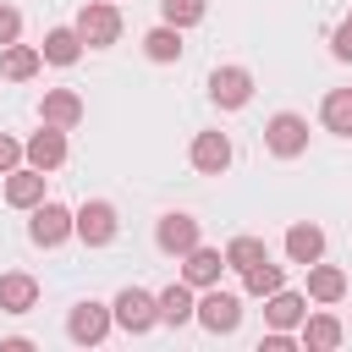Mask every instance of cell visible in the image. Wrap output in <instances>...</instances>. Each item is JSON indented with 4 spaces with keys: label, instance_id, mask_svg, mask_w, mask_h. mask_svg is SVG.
Wrapping results in <instances>:
<instances>
[{
    "label": "cell",
    "instance_id": "cell-15",
    "mask_svg": "<svg viewBox=\"0 0 352 352\" xmlns=\"http://www.w3.org/2000/svg\"><path fill=\"white\" fill-rule=\"evenodd\" d=\"M38 302V280L28 270H6L0 275V314H33Z\"/></svg>",
    "mask_w": 352,
    "mask_h": 352
},
{
    "label": "cell",
    "instance_id": "cell-19",
    "mask_svg": "<svg viewBox=\"0 0 352 352\" xmlns=\"http://www.w3.org/2000/svg\"><path fill=\"white\" fill-rule=\"evenodd\" d=\"M187 319H198V302H192V286L187 280H176V286H165L160 292V324H187Z\"/></svg>",
    "mask_w": 352,
    "mask_h": 352
},
{
    "label": "cell",
    "instance_id": "cell-20",
    "mask_svg": "<svg viewBox=\"0 0 352 352\" xmlns=\"http://www.w3.org/2000/svg\"><path fill=\"white\" fill-rule=\"evenodd\" d=\"M319 121H324V132L352 138V88H330V94L319 99Z\"/></svg>",
    "mask_w": 352,
    "mask_h": 352
},
{
    "label": "cell",
    "instance_id": "cell-23",
    "mask_svg": "<svg viewBox=\"0 0 352 352\" xmlns=\"http://www.w3.org/2000/svg\"><path fill=\"white\" fill-rule=\"evenodd\" d=\"M38 66H44V50H33V44H22V38L0 50V72H6L11 82H28V77H33Z\"/></svg>",
    "mask_w": 352,
    "mask_h": 352
},
{
    "label": "cell",
    "instance_id": "cell-3",
    "mask_svg": "<svg viewBox=\"0 0 352 352\" xmlns=\"http://www.w3.org/2000/svg\"><path fill=\"white\" fill-rule=\"evenodd\" d=\"M28 236H33V248H60L66 236H77V209H66V204H33V220H28Z\"/></svg>",
    "mask_w": 352,
    "mask_h": 352
},
{
    "label": "cell",
    "instance_id": "cell-1",
    "mask_svg": "<svg viewBox=\"0 0 352 352\" xmlns=\"http://www.w3.org/2000/svg\"><path fill=\"white\" fill-rule=\"evenodd\" d=\"M110 308H116V324H121L126 336H148V330L160 324V297L143 292V286H121Z\"/></svg>",
    "mask_w": 352,
    "mask_h": 352
},
{
    "label": "cell",
    "instance_id": "cell-25",
    "mask_svg": "<svg viewBox=\"0 0 352 352\" xmlns=\"http://www.w3.org/2000/svg\"><path fill=\"white\" fill-rule=\"evenodd\" d=\"M270 258V248L258 242V236H231L226 242V270H236V275H248L253 264H264Z\"/></svg>",
    "mask_w": 352,
    "mask_h": 352
},
{
    "label": "cell",
    "instance_id": "cell-18",
    "mask_svg": "<svg viewBox=\"0 0 352 352\" xmlns=\"http://www.w3.org/2000/svg\"><path fill=\"white\" fill-rule=\"evenodd\" d=\"M38 116H44L50 126H66V132H72V126L82 121V99H77L72 88H50V94L38 99Z\"/></svg>",
    "mask_w": 352,
    "mask_h": 352
},
{
    "label": "cell",
    "instance_id": "cell-22",
    "mask_svg": "<svg viewBox=\"0 0 352 352\" xmlns=\"http://www.w3.org/2000/svg\"><path fill=\"white\" fill-rule=\"evenodd\" d=\"M143 55H148L154 66H170V60H182V28H170V22L148 28V33H143Z\"/></svg>",
    "mask_w": 352,
    "mask_h": 352
},
{
    "label": "cell",
    "instance_id": "cell-10",
    "mask_svg": "<svg viewBox=\"0 0 352 352\" xmlns=\"http://www.w3.org/2000/svg\"><path fill=\"white\" fill-rule=\"evenodd\" d=\"M187 160H192V170H204V176H226V165H231V138L209 126V132H198V138H192Z\"/></svg>",
    "mask_w": 352,
    "mask_h": 352
},
{
    "label": "cell",
    "instance_id": "cell-2",
    "mask_svg": "<svg viewBox=\"0 0 352 352\" xmlns=\"http://www.w3.org/2000/svg\"><path fill=\"white\" fill-rule=\"evenodd\" d=\"M77 33H82V44L88 50H110L116 38H121V11H116V0H88L82 11H77V22H72Z\"/></svg>",
    "mask_w": 352,
    "mask_h": 352
},
{
    "label": "cell",
    "instance_id": "cell-24",
    "mask_svg": "<svg viewBox=\"0 0 352 352\" xmlns=\"http://www.w3.org/2000/svg\"><path fill=\"white\" fill-rule=\"evenodd\" d=\"M308 297H314V302H341V297H346V270H336V264H308Z\"/></svg>",
    "mask_w": 352,
    "mask_h": 352
},
{
    "label": "cell",
    "instance_id": "cell-4",
    "mask_svg": "<svg viewBox=\"0 0 352 352\" xmlns=\"http://www.w3.org/2000/svg\"><path fill=\"white\" fill-rule=\"evenodd\" d=\"M264 148H270L275 160H297V154H308V121H302L297 110L270 116V126H264Z\"/></svg>",
    "mask_w": 352,
    "mask_h": 352
},
{
    "label": "cell",
    "instance_id": "cell-13",
    "mask_svg": "<svg viewBox=\"0 0 352 352\" xmlns=\"http://www.w3.org/2000/svg\"><path fill=\"white\" fill-rule=\"evenodd\" d=\"M6 204H11V209H33V204H44V170H38V165H16V170H6Z\"/></svg>",
    "mask_w": 352,
    "mask_h": 352
},
{
    "label": "cell",
    "instance_id": "cell-11",
    "mask_svg": "<svg viewBox=\"0 0 352 352\" xmlns=\"http://www.w3.org/2000/svg\"><path fill=\"white\" fill-rule=\"evenodd\" d=\"M22 148H28V165L55 170V165H66V126H50V121H44V126H38Z\"/></svg>",
    "mask_w": 352,
    "mask_h": 352
},
{
    "label": "cell",
    "instance_id": "cell-21",
    "mask_svg": "<svg viewBox=\"0 0 352 352\" xmlns=\"http://www.w3.org/2000/svg\"><path fill=\"white\" fill-rule=\"evenodd\" d=\"M38 50H44L50 66H77V55H82V33H77V28H50Z\"/></svg>",
    "mask_w": 352,
    "mask_h": 352
},
{
    "label": "cell",
    "instance_id": "cell-17",
    "mask_svg": "<svg viewBox=\"0 0 352 352\" xmlns=\"http://www.w3.org/2000/svg\"><path fill=\"white\" fill-rule=\"evenodd\" d=\"M341 319L336 314H308L302 324H297V341L308 346V352H330V346H341Z\"/></svg>",
    "mask_w": 352,
    "mask_h": 352
},
{
    "label": "cell",
    "instance_id": "cell-5",
    "mask_svg": "<svg viewBox=\"0 0 352 352\" xmlns=\"http://www.w3.org/2000/svg\"><path fill=\"white\" fill-rule=\"evenodd\" d=\"M198 324H204L209 336H231V330L242 324V297H236V292H220V286H204V297H198Z\"/></svg>",
    "mask_w": 352,
    "mask_h": 352
},
{
    "label": "cell",
    "instance_id": "cell-26",
    "mask_svg": "<svg viewBox=\"0 0 352 352\" xmlns=\"http://www.w3.org/2000/svg\"><path fill=\"white\" fill-rule=\"evenodd\" d=\"M242 286H248L253 297H270V292H280V286H286V275H280V264H270V258H264V264H253V270L242 275Z\"/></svg>",
    "mask_w": 352,
    "mask_h": 352
},
{
    "label": "cell",
    "instance_id": "cell-14",
    "mask_svg": "<svg viewBox=\"0 0 352 352\" xmlns=\"http://www.w3.org/2000/svg\"><path fill=\"white\" fill-rule=\"evenodd\" d=\"M264 319H270V330H297L302 319H308V297L302 292H270L264 297Z\"/></svg>",
    "mask_w": 352,
    "mask_h": 352
},
{
    "label": "cell",
    "instance_id": "cell-6",
    "mask_svg": "<svg viewBox=\"0 0 352 352\" xmlns=\"http://www.w3.org/2000/svg\"><path fill=\"white\" fill-rule=\"evenodd\" d=\"M116 231H121V220H116V204H104V198H88V204L77 209V242H82V248H110V242H116Z\"/></svg>",
    "mask_w": 352,
    "mask_h": 352
},
{
    "label": "cell",
    "instance_id": "cell-8",
    "mask_svg": "<svg viewBox=\"0 0 352 352\" xmlns=\"http://www.w3.org/2000/svg\"><path fill=\"white\" fill-rule=\"evenodd\" d=\"M209 99H214L220 110H242V104L253 99V72H248V66H214V72H209Z\"/></svg>",
    "mask_w": 352,
    "mask_h": 352
},
{
    "label": "cell",
    "instance_id": "cell-12",
    "mask_svg": "<svg viewBox=\"0 0 352 352\" xmlns=\"http://www.w3.org/2000/svg\"><path fill=\"white\" fill-rule=\"evenodd\" d=\"M220 270H226V253H220V248H204V242H198L192 253H182V280L198 286V292H204V286H220Z\"/></svg>",
    "mask_w": 352,
    "mask_h": 352
},
{
    "label": "cell",
    "instance_id": "cell-7",
    "mask_svg": "<svg viewBox=\"0 0 352 352\" xmlns=\"http://www.w3.org/2000/svg\"><path fill=\"white\" fill-rule=\"evenodd\" d=\"M110 324H116V308H104V302H94V297L66 314V336H72L77 346H99V341L110 336Z\"/></svg>",
    "mask_w": 352,
    "mask_h": 352
},
{
    "label": "cell",
    "instance_id": "cell-29",
    "mask_svg": "<svg viewBox=\"0 0 352 352\" xmlns=\"http://www.w3.org/2000/svg\"><path fill=\"white\" fill-rule=\"evenodd\" d=\"M22 160H28V148H22L11 132H0V176H6V170H16Z\"/></svg>",
    "mask_w": 352,
    "mask_h": 352
},
{
    "label": "cell",
    "instance_id": "cell-30",
    "mask_svg": "<svg viewBox=\"0 0 352 352\" xmlns=\"http://www.w3.org/2000/svg\"><path fill=\"white\" fill-rule=\"evenodd\" d=\"M330 55H336V60H352V16L330 33Z\"/></svg>",
    "mask_w": 352,
    "mask_h": 352
},
{
    "label": "cell",
    "instance_id": "cell-16",
    "mask_svg": "<svg viewBox=\"0 0 352 352\" xmlns=\"http://www.w3.org/2000/svg\"><path fill=\"white\" fill-rule=\"evenodd\" d=\"M286 258H292V264H302V270H308V264H319V258H324V231H319L314 220H297V226L286 231Z\"/></svg>",
    "mask_w": 352,
    "mask_h": 352
},
{
    "label": "cell",
    "instance_id": "cell-28",
    "mask_svg": "<svg viewBox=\"0 0 352 352\" xmlns=\"http://www.w3.org/2000/svg\"><path fill=\"white\" fill-rule=\"evenodd\" d=\"M16 38H22V11L0 0V50H6V44H16Z\"/></svg>",
    "mask_w": 352,
    "mask_h": 352
},
{
    "label": "cell",
    "instance_id": "cell-27",
    "mask_svg": "<svg viewBox=\"0 0 352 352\" xmlns=\"http://www.w3.org/2000/svg\"><path fill=\"white\" fill-rule=\"evenodd\" d=\"M204 11H209V0H160V16L170 28H192V22H204Z\"/></svg>",
    "mask_w": 352,
    "mask_h": 352
},
{
    "label": "cell",
    "instance_id": "cell-9",
    "mask_svg": "<svg viewBox=\"0 0 352 352\" xmlns=\"http://www.w3.org/2000/svg\"><path fill=\"white\" fill-rule=\"evenodd\" d=\"M154 242H160V253L182 258V253H192V248L204 242V231H198V220H192V214L170 209V214H160V226H154Z\"/></svg>",
    "mask_w": 352,
    "mask_h": 352
}]
</instances>
